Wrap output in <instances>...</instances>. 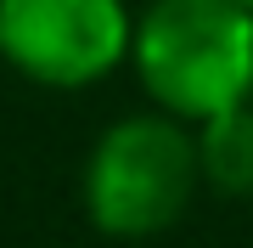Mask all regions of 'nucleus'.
<instances>
[{
  "instance_id": "obj_1",
  "label": "nucleus",
  "mask_w": 253,
  "mask_h": 248,
  "mask_svg": "<svg viewBox=\"0 0 253 248\" xmlns=\"http://www.w3.org/2000/svg\"><path fill=\"white\" fill-rule=\"evenodd\" d=\"M129 68L152 107L203 124L253 101V11L236 0H146Z\"/></svg>"
},
{
  "instance_id": "obj_2",
  "label": "nucleus",
  "mask_w": 253,
  "mask_h": 248,
  "mask_svg": "<svg viewBox=\"0 0 253 248\" xmlns=\"http://www.w3.org/2000/svg\"><path fill=\"white\" fill-rule=\"evenodd\" d=\"M203 192L197 130L163 107H141L113 119L84 152L79 198L101 237L146 243L186 220L191 198Z\"/></svg>"
},
{
  "instance_id": "obj_3",
  "label": "nucleus",
  "mask_w": 253,
  "mask_h": 248,
  "mask_svg": "<svg viewBox=\"0 0 253 248\" xmlns=\"http://www.w3.org/2000/svg\"><path fill=\"white\" fill-rule=\"evenodd\" d=\"M129 0H0V62L45 91H84L129 62Z\"/></svg>"
},
{
  "instance_id": "obj_4",
  "label": "nucleus",
  "mask_w": 253,
  "mask_h": 248,
  "mask_svg": "<svg viewBox=\"0 0 253 248\" xmlns=\"http://www.w3.org/2000/svg\"><path fill=\"white\" fill-rule=\"evenodd\" d=\"M191 130H197L203 186L219 198H253V101L225 107Z\"/></svg>"
},
{
  "instance_id": "obj_5",
  "label": "nucleus",
  "mask_w": 253,
  "mask_h": 248,
  "mask_svg": "<svg viewBox=\"0 0 253 248\" xmlns=\"http://www.w3.org/2000/svg\"><path fill=\"white\" fill-rule=\"evenodd\" d=\"M236 6H248V11H253V0H236Z\"/></svg>"
}]
</instances>
